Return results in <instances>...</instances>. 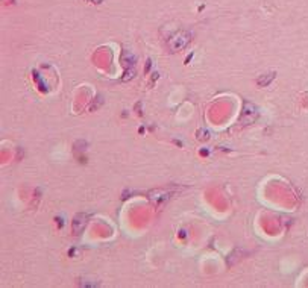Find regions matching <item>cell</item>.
Wrapping results in <instances>:
<instances>
[{"instance_id":"cell-1","label":"cell","mask_w":308,"mask_h":288,"mask_svg":"<svg viewBox=\"0 0 308 288\" xmlns=\"http://www.w3.org/2000/svg\"><path fill=\"white\" fill-rule=\"evenodd\" d=\"M188 40L190 38H188V35L185 34V32H178L173 38H170L168 46H170L172 50H181V49H184V47L188 44Z\"/></svg>"},{"instance_id":"cell-2","label":"cell","mask_w":308,"mask_h":288,"mask_svg":"<svg viewBox=\"0 0 308 288\" xmlns=\"http://www.w3.org/2000/svg\"><path fill=\"white\" fill-rule=\"evenodd\" d=\"M94 3H99V0H94Z\"/></svg>"}]
</instances>
